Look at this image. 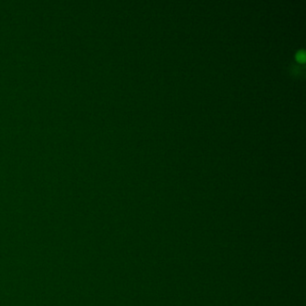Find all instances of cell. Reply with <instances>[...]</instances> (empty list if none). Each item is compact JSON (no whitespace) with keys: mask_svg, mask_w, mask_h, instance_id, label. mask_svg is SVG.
I'll return each instance as SVG.
<instances>
[{"mask_svg":"<svg viewBox=\"0 0 306 306\" xmlns=\"http://www.w3.org/2000/svg\"><path fill=\"white\" fill-rule=\"evenodd\" d=\"M305 57H306V56H305V52H298V53H297V56H296L297 59H298L299 61H304V60H305Z\"/></svg>","mask_w":306,"mask_h":306,"instance_id":"1","label":"cell"}]
</instances>
